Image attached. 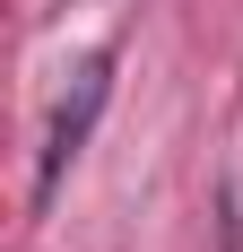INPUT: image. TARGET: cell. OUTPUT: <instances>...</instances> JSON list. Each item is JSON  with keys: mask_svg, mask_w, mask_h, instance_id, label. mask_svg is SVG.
Returning <instances> with one entry per match:
<instances>
[{"mask_svg": "<svg viewBox=\"0 0 243 252\" xmlns=\"http://www.w3.org/2000/svg\"><path fill=\"white\" fill-rule=\"evenodd\" d=\"M104 87H113V52H87V61L70 70V87H61V104H52V122H44L35 200H52V191H61V174L78 165V148H87V130H96V113H104Z\"/></svg>", "mask_w": 243, "mask_h": 252, "instance_id": "1", "label": "cell"}]
</instances>
